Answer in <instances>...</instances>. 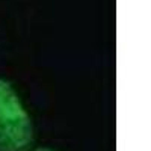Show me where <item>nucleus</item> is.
<instances>
[{"label": "nucleus", "mask_w": 151, "mask_h": 151, "mask_svg": "<svg viewBox=\"0 0 151 151\" xmlns=\"http://www.w3.org/2000/svg\"><path fill=\"white\" fill-rule=\"evenodd\" d=\"M33 151H53V150H50V148H38V150H33Z\"/></svg>", "instance_id": "nucleus-2"}, {"label": "nucleus", "mask_w": 151, "mask_h": 151, "mask_svg": "<svg viewBox=\"0 0 151 151\" xmlns=\"http://www.w3.org/2000/svg\"><path fill=\"white\" fill-rule=\"evenodd\" d=\"M33 141L32 121L12 86L0 79V151H27Z\"/></svg>", "instance_id": "nucleus-1"}]
</instances>
